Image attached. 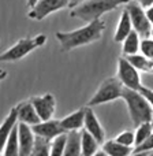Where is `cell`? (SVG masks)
I'll use <instances>...</instances> for the list:
<instances>
[{"label": "cell", "instance_id": "obj_1", "mask_svg": "<svg viewBox=\"0 0 153 156\" xmlns=\"http://www.w3.org/2000/svg\"><path fill=\"white\" fill-rule=\"evenodd\" d=\"M105 29V22L99 19V21L86 23L85 26L79 29L71 30V32H57L56 38L62 47L63 52H70L78 47L89 45L92 43H96L103 37V33Z\"/></svg>", "mask_w": 153, "mask_h": 156}, {"label": "cell", "instance_id": "obj_2", "mask_svg": "<svg viewBox=\"0 0 153 156\" xmlns=\"http://www.w3.org/2000/svg\"><path fill=\"white\" fill-rule=\"evenodd\" d=\"M131 0H86L77 5L75 8H73L70 15L86 23H90V22L99 21L104 14L116 10L122 5H126Z\"/></svg>", "mask_w": 153, "mask_h": 156}, {"label": "cell", "instance_id": "obj_3", "mask_svg": "<svg viewBox=\"0 0 153 156\" xmlns=\"http://www.w3.org/2000/svg\"><path fill=\"white\" fill-rule=\"evenodd\" d=\"M122 100L126 103L130 121H131L134 127H138L140 125L153 121V108L148 103V100L138 90H131V89L123 88Z\"/></svg>", "mask_w": 153, "mask_h": 156}, {"label": "cell", "instance_id": "obj_4", "mask_svg": "<svg viewBox=\"0 0 153 156\" xmlns=\"http://www.w3.org/2000/svg\"><path fill=\"white\" fill-rule=\"evenodd\" d=\"M45 43H47L45 34H37L34 37L21 38L12 47H10L7 51H4L0 55V62H18V60L23 59L25 56H27L36 48L45 45Z\"/></svg>", "mask_w": 153, "mask_h": 156}, {"label": "cell", "instance_id": "obj_5", "mask_svg": "<svg viewBox=\"0 0 153 156\" xmlns=\"http://www.w3.org/2000/svg\"><path fill=\"white\" fill-rule=\"evenodd\" d=\"M122 92H123V85L119 82L116 77H110L103 81L97 92L92 96V99L88 101L86 107L93 108L94 105H101L107 103L115 101L118 99H122Z\"/></svg>", "mask_w": 153, "mask_h": 156}, {"label": "cell", "instance_id": "obj_6", "mask_svg": "<svg viewBox=\"0 0 153 156\" xmlns=\"http://www.w3.org/2000/svg\"><path fill=\"white\" fill-rule=\"evenodd\" d=\"M124 10L129 12L133 30L137 32L141 38L151 37L152 25H151V22L148 21V18H146L145 10H144L137 2H134V0L127 3V4L124 5Z\"/></svg>", "mask_w": 153, "mask_h": 156}, {"label": "cell", "instance_id": "obj_7", "mask_svg": "<svg viewBox=\"0 0 153 156\" xmlns=\"http://www.w3.org/2000/svg\"><path fill=\"white\" fill-rule=\"evenodd\" d=\"M116 78L123 85V88L131 89V90H140L144 86L142 81H141V73L134 66L130 65V62L124 56H120L118 59Z\"/></svg>", "mask_w": 153, "mask_h": 156}, {"label": "cell", "instance_id": "obj_8", "mask_svg": "<svg viewBox=\"0 0 153 156\" xmlns=\"http://www.w3.org/2000/svg\"><path fill=\"white\" fill-rule=\"evenodd\" d=\"M67 7H68V0H37V3L30 8L27 15H29L30 19L43 21L48 15L57 12V11Z\"/></svg>", "mask_w": 153, "mask_h": 156}, {"label": "cell", "instance_id": "obj_9", "mask_svg": "<svg viewBox=\"0 0 153 156\" xmlns=\"http://www.w3.org/2000/svg\"><path fill=\"white\" fill-rule=\"evenodd\" d=\"M29 101L34 107L41 122H47L54 119L55 111H56V100H55L54 94L45 93V94H41V96H33L29 99Z\"/></svg>", "mask_w": 153, "mask_h": 156}, {"label": "cell", "instance_id": "obj_10", "mask_svg": "<svg viewBox=\"0 0 153 156\" xmlns=\"http://www.w3.org/2000/svg\"><path fill=\"white\" fill-rule=\"evenodd\" d=\"M83 130L88 132L92 137L96 138V141L103 145L105 143V132L104 127L101 126L99 118L96 116V112L93 108L86 107L85 105V122H83Z\"/></svg>", "mask_w": 153, "mask_h": 156}, {"label": "cell", "instance_id": "obj_11", "mask_svg": "<svg viewBox=\"0 0 153 156\" xmlns=\"http://www.w3.org/2000/svg\"><path fill=\"white\" fill-rule=\"evenodd\" d=\"M32 130H33V133H34V136L43 137V138L49 140V141H54L55 138H57L59 136L66 134L63 127L60 126V121H57V119L40 122V123L32 126Z\"/></svg>", "mask_w": 153, "mask_h": 156}, {"label": "cell", "instance_id": "obj_12", "mask_svg": "<svg viewBox=\"0 0 153 156\" xmlns=\"http://www.w3.org/2000/svg\"><path fill=\"white\" fill-rule=\"evenodd\" d=\"M16 133H18V147L19 156H29L34 147L36 136L32 127L25 123H16Z\"/></svg>", "mask_w": 153, "mask_h": 156}, {"label": "cell", "instance_id": "obj_13", "mask_svg": "<svg viewBox=\"0 0 153 156\" xmlns=\"http://www.w3.org/2000/svg\"><path fill=\"white\" fill-rule=\"evenodd\" d=\"M15 111H16V118H18L19 123H25L27 126H34V125L40 123V118H38L37 112H36L34 107L32 105V103L27 101H22L19 104L15 105Z\"/></svg>", "mask_w": 153, "mask_h": 156}, {"label": "cell", "instance_id": "obj_14", "mask_svg": "<svg viewBox=\"0 0 153 156\" xmlns=\"http://www.w3.org/2000/svg\"><path fill=\"white\" fill-rule=\"evenodd\" d=\"M83 122H85V107L68 114L63 119H60V126L63 127L66 133L70 132H79L83 129Z\"/></svg>", "mask_w": 153, "mask_h": 156}, {"label": "cell", "instance_id": "obj_15", "mask_svg": "<svg viewBox=\"0 0 153 156\" xmlns=\"http://www.w3.org/2000/svg\"><path fill=\"white\" fill-rule=\"evenodd\" d=\"M18 123V118H16V111L15 107L11 108V111L8 112V115L5 116V119L3 121V123L0 125V152H3L5 144H7L8 138L11 136L12 129Z\"/></svg>", "mask_w": 153, "mask_h": 156}, {"label": "cell", "instance_id": "obj_16", "mask_svg": "<svg viewBox=\"0 0 153 156\" xmlns=\"http://www.w3.org/2000/svg\"><path fill=\"white\" fill-rule=\"evenodd\" d=\"M131 32H133V26H131L129 12L126 10H123L120 14V18H119L118 26L115 29V33H113V41L115 43H122Z\"/></svg>", "mask_w": 153, "mask_h": 156}, {"label": "cell", "instance_id": "obj_17", "mask_svg": "<svg viewBox=\"0 0 153 156\" xmlns=\"http://www.w3.org/2000/svg\"><path fill=\"white\" fill-rule=\"evenodd\" d=\"M141 40H142V38L140 37V34L133 30V32L122 41V54H123V56L127 58V56H131V55L140 54Z\"/></svg>", "mask_w": 153, "mask_h": 156}, {"label": "cell", "instance_id": "obj_18", "mask_svg": "<svg viewBox=\"0 0 153 156\" xmlns=\"http://www.w3.org/2000/svg\"><path fill=\"white\" fill-rule=\"evenodd\" d=\"M63 156H82V151H81V132L67 133Z\"/></svg>", "mask_w": 153, "mask_h": 156}, {"label": "cell", "instance_id": "obj_19", "mask_svg": "<svg viewBox=\"0 0 153 156\" xmlns=\"http://www.w3.org/2000/svg\"><path fill=\"white\" fill-rule=\"evenodd\" d=\"M101 151L107 156H130L133 154V148L124 147L115 140H108L103 144Z\"/></svg>", "mask_w": 153, "mask_h": 156}, {"label": "cell", "instance_id": "obj_20", "mask_svg": "<svg viewBox=\"0 0 153 156\" xmlns=\"http://www.w3.org/2000/svg\"><path fill=\"white\" fill-rule=\"evenodd\" d=\"M100 144L96 141V138L92 137L88 132L82 129L81 132V151L82 156H93L96 152H99Z\"/></svg>", "mask_w": 153, "mask_h": 156}, {"label": "cell", "instance_id": "obj_21", "mask_svg": "<svg viewBox=\"0 0 153 156\" xmlns=\"http://www.w3.org/2000/svg\"><path fill=\"white\" fill-rule=\"evenodd\" d=\"M127 60L130 62V65L134 66L140 73H148L153 74V60L145 58L144 55L137 54V55H131V56H127Z\"/></svg>", "mask_w": 153, "mask_h": 156}, {"label": "cell", "instance_id": "obj_22", "mask_svg": "<svg viewBox=\"0 0 153 156\" xmlns=\"http://www.w3.org/2000/svg\"><path fill=\"white\" fill-rule=\"evenodd\" d=\"M51 143L52 141L45 140V138H43V137H37V136H36L34 147H33V151L30 152L29 156H49Z\"/></svg>", "mask_w": 153, "mask_h": 156}, {"label": "cell", "instance_id": "obj_23", "mask_svg": "<svg viewBox=\"0 0 153 156\" xmlns=\"http://www.w3.org/2000/svg\"><path fill=\"white\" fill-rule=\"evenodd\" d=\"M3 156H19V147H18V133H16V126L12 129L11 136L3 149Z\"/></svg>", "mask_w": 153, "mask_h": 156}, {"label": "cell", "instance_id": "obj_24", "mask_svg": "<svg viewBox=\"0 0 153 156\" xmlns=\"http://www.w3.org/2000/svg\"><path fill=\"white\" fill-rule=\"evenodd\" d=\"M153 133V126H152V122H146V123L140 125L138 127H135V144H134V148L144 143L146 138L151 137V134Z\"/></svg>", "mask_w": 153, "mask_h": 156}, {"label": "cell", "instance_id": "obj_25", "mask_svg": "<svg viewBox=\"0 0 153 156\" xmlns=\"http://www.w3.org/2000/svg\"><path fill=\"white\" fill-rule=\"evenodd\" d=\"M66 137H67V133L59 136L57 138H55L52 141L49 156H63V154H64V145H66Z\"/></svg>", "mask_w": 153, "mask_h": 156}, {"label": "cell", "instance_id": "obj_26", "mask_svg": "<svg viewBox=\"0 0 153 156\" xmlns=\"http://www.w3.org/2000/svg\"><path fill=\"white\" fill-rule=\"evenodd\" d=\"M115 141H118L119 144H122L124 147L133 148L135 144V134L133 130H123L115 137Z\"/></svg>", "mask_w": 153, "mask_h": 156}, {"label": "cell", "instance_id": "obj_27", "mask_svg": "<svg viewBox=\"0 0 153 156\" xmlns=\"http://www.w3.org/2000/svg\"><path fill=\"white\" fill-rule=\"evenodd\" d=\"M140 54L144 55L145 58L153 60V38H142L141 40V47H140Z\"/></svg>", "mask_w": 153, "mask_h": 156}, {"label": "cell", "instance_id": "obj_28", "mask_svg": "<svg viewBox=\"0 0 153 156\" xmlns=\"http://www.w3.org/2000/svg\"><path fill=\"white\" fill-rule=\"evenodd\" d=\"M152 151H153V133L151 134V137L146 138L141 145L135 147V148L133 149L134 154H140V152H152Z\"/></svg>", "mask_w": 153, "mask_h": 156}, {"label": "cell", "instance_id": "obj_29", "mask_svg": "<svg viewBox=\"0 0 153 156\" xmlns=\"http://www.w3.org/2000/svg\"><path fill=\"white\" fill-rule=\"evenodd\" d=\"M138 92H140V93L142 94L146 100H148V103L151 104V107L153 108V89L146 88V86H142V88H141Z\"/></svg>", "mask_w": 153, "mask_h": 156}, {"label": "cell", "instance_id": "obj_30", "mask_svg": "<svg viewBox=\"0 0 153 156\" xmlns=\"http://www.w3.org/2000/svg\"><path fill=\"white\" fill-rule=\"evenodd\" d=\"M145 14H146V18H148V21L151 22V25L153 26V5L151 7L145 8Z\"/></svg>", "mask_w": 153, "mask_h": 156}, {"label": "cell", "instance_id": "obj_31", "mask_svg": "<svg viewBox=\"0 0 153 156\" xmlns=\"http://www.w3.org/2000/svg\"><path fill=\"white\" fill-rule=\"evenodd\" d=\"M137 3L144 8V10L148 8V7H151V5H153V0H137Z\"/></svg>", "mask_w": 153, "mask_h": 156}, {"label": "cell", "instance_id": "obj_32", "mask_svg": "<svg viewBox=\"0 0 153 156\" xmlns=\"http://www.w3.org/2000/svg\"><path fill=\"white\" fill-rule=\"evenodd\" d=\"M83 2H86V0H68V8H75L77 5H79L81 3H83Z\"/></svg>", "mask_w": 153, "mask_h": 156}, {"label": "cell", "instance_id": "obj_33", "mask_svg": "<svg viewBox=\"0 0 153 156\" xmlns=\"http://www.w3.org/2000/svg\"><path fill=\"white\" fill-rule=\"evenodd\" d=\"M36 3H37V0H27V7H29V8H32L33 5L36 4Z\"/></svg>", "mask_w": 153, "mask_h": 156}, {"label": "cell", "instance_id": "obj_34", "mask_svg": "<svg viewBox=\"0 0 153 156\" xmlns=\"http://www.w3.org/2000/svg\"><path fill=\"white\" fill-rule=\"evenodd\" d=\"M146 155H148V152H140V154H134V152H133L130 156H146Z\"/></svg>", "mask_w": 153, "mask_h": 156}, {"label": "cell", "instance_id": "obj_35", "mask_svg": "<svg viewBox=\"0 0 153 156\" xmlns=\"http://www.w3.org/2000/svg\"><path fill=\"white\" fill-rule=\"evenodd\" d=\"M93 156H107V155H105V154H104V152H103V151H101V149H100V151H99V152H96V154H94Z\"/></svg>", "mask_w": 153, "mask_h": 156}, {"label": "cell", "instance_id": "obj_36", "mask_svg": "<svg viewBox=\"0 0 153 156\" xmlns=\"http://www.w3.org/2000/svg\"><path fill=\"white\" fill-rule=\"evenodd\" d=\"M5 77H7V71H5V73H4V74H2V76H0V82H2V81H3V80H4V78H5Z\"/></svg>", "mask_w": 153, "mask_h": 156}, {"label": "cell", "instance_id": "obj_37", "mask_svg": "<svg viewBox=\"0 0 153 156\" xmlns=\"http://www.w3.org/2000/svg\"><path fill=\"white\" fill-rule=\"evenodd\" d=\"M5 73V70H3V69H0V76H2V74H4Z\"/></svg>", "mask_w": 153, "mask_h": 156}, {"label": "cell", "instance_id": "obj_38", "mask_svg": "<svg viewBox=\"0 0 153 156\" xmlns=\"http://www.w3.org/2000/svg\"><path fill=\"white\" fill-rule=\"evenodd\" d=\"M146 156H153V151L152 152H148V155H146Z\"/></svg>", "mask_w": 153, "mask_h": 156}, {"label": "cell", "instance_id": "obj_39", "mask_svg": "<svg viewBox=\"0 0 153 156\" xmlns=\"http://www.w3.org/2000/svg\"><path fill=\"white\" fill-rule=\"evenodd\" d=\"M151 37L153 38V26H152V30H151Z\"/></svg>", "mask_w": 153, "mask_h": 156}, {"label": "cell", "instance_id": "obj_40", "mask_svg": "<svg viewBox=\"0 0 153 156\" xmlns=\"http://www.w3.org/2000/svg\"><path fill=\"white\" fill-rule=\"evenodd\" d=\"M152 126H153V121H152Z\"/></svg>", "mask_w": 153, "mask_h": 156}]
</instances>
